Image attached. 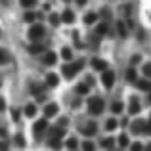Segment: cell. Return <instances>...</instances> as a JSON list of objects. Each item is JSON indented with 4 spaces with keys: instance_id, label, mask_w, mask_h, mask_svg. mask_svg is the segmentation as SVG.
Here are the masks:
<instances>
[{
    "instance_id": "cell-1",
    "label": "cell",
    "mask_w": 151,
    "mask_h": 151,
    "mask_svg": "<svg viewBox=\"0 0 151 151\" xmlns=\"http://www.w3.org/2000/svg\"><path fill=\"white\" fill-rule=\"evenodd\" d=\"M88 111L92 115H100L101 111H103V100L101 98H90V101H88Z\"/></svg>"
},
{
    "instance_id": "cell-2",
    "label": "cell",
    "mask_w": 151,
    "mask_h": 151,
    "mask_svg": "<svg viewBox=\"0 0 151 151\" xmlns=\"http://www.w3.org/2000/svg\"><path fill=\"white\" fill-rule=\"evenodd\" d=\"M81 69H82V61H75V63H71V65L63 67V75H65L67 78H71V77H75Z\"/></svg>"
},
{
    "instance_id": "cell-3",
    "label": "cell",
    "mask_w": 151,
    "mask_h": 151,
    "mask_svg": "<svg viewBox=\"0 0 151 151\" xmlns=\"http://www.w3.org/2000/svg\"><path fill=\"white\" fill-rule=\"evenodd\" d=\"M101 82H103L105 88H113V84H115V73H113V71H109V69H105L101 73Z\"/></svg>"
},
{
    "instance_id": "cell-4",
    "label": "cell",
    "mask_w": 151,
    "mask_h": 151,
    "mask_svg": "<svg viewBox=\"0 0 151 151\" xmlns=\"http://www.w3.org/2000/svg\"><path fill=\"white\" fill-rule=\"evenodd\" d=\"M29 37H31V40H38V38H42V37H44V27H42V25H33L29 29Z\"/></svg>"
},
{
    "instance_id": "cell-5",
    "label": "cell",
    "mask_w": 151,
    "mask_h": 151,
    "mask_svg": "<svg viewBox=\"0 0 151 151\" xmlns=\"http://www.w3.org/2000/svg\"><path fill=\"white\" fill-rule=\"evenodd\" d=\"M46 126H48V121H46V119H42V121H37V122H35V134L38 136L40 132H44Z\"/></svg>"
},
{
    "instance_id": "cell-6",
    "label": "cell",
    "mask_w": 151,
    "mask_h": 151,
    "mask_svg": "<svg viewBox=\"0 0 151 151\" xmlns=\"http://www.w3.org/2000/svg\"><path fill=\"white\" fill-rule=\"evenodd\" d=\"M59 19H61L63 23H73V21H75V14H73L71 10H65V12L61 14V17H59Z\"/></svg>"
},
{
    "instance_id": "cell-7",
    "label": "cell",
    "mask_w": 151,
    "mask_h": 151,
    "mask_svg": "<svg viewBox=\"0 0 151 151\" xmlns=\"http://www.w3.org/2000/svg\"><path fill=\"white\" fill-rule=\"evenodd\" d=\"M55 113H58V105H55V103H48V105L44 107V115L46 117H54Z\"/></svg>"
},
{
    "instance_id": "cell-8",
    "label": "cell",
    "mask_w": 151,
    "mask_h": 151,
    "mask_svg": "<svg viewBox=\"0 0 151 151\" xmlns=\"http://www.w3.org/2000/svg\"><path fill=\"white\" fill-rule=\"evenodd\" d=\"M58 82H59V78H58V75H54V73H50L48 77H46V84L50 86V88H54V86H58Z\"/></svg>"
},
{
    "instance_id": "cell-9",
    "label": "cell",
    "mask_w": 151,
    "mask_h": 151,
    "mask_svg": "<svg viewBox=\"0 0 151 151\" xmlns=\"http://www.w3.org/2000/svg\"><path fill=\"white\" fill-rule=\"evenodd\" d=\"M142 130H145V122H144V121H136V122L132 124V132H134V134H140Z\"/></svg>"
},
{
    "instance_id": "cell-10",
    "label": "cell",
    "mask_w": 151,
    "mask_h": 151,
    "mask_svg": "<svg viewBox=\"0 0 151 151\" xmlns=\"http://www.w3.org/2000/svg\"><path fill=\"white\" fill-rule=\"evenodd\" d=\"M55 59H58V55H55L54 52H48V54L44 55V63H46V65H54Z\"/></svg>"
},
{
    "instance_id": "cell-11",
    "label": "cell",
    "mask_w": 151,
    "mask_h": 151,
    "mask_svg": "<svg viewBox=\"0 0 151 151\" xmlns=\"http://www.w3.org/2000/svg\"><path fill=\"white\" fill-rule=\"evenodd\" d=\"M96 130H98V126L94 124V122H88V124H86V128H84V134H86V136H94V134H96Z\"/></svg>"
},
{
    "instance_id": "cell-12",
    "label": "cell",
    "mask_w": 151,
    "mask_h": 151,
    "mask_svg": "<svg viewBox=\"0 0 151 151\" xmlns=\"http://www.w3.org/2000/svg\"><path fill=\"white\" fill-rule=\"evenodd\" d=\"M92 65H94V69H98V71H105L107 69V63L101 61V59H94Z\"/></svg>"
},
{
    "instance_id": "cell-13",
    "label": "cell",
    "mask_w": 151,
    "mask_h": 151,
    "mask_svg": "<svg viewBox=\"0 0 151 151\" xmlns=\"http://www.w3.org/2000/svg\"><path fill=\"white\" fill-rule=\"evenodd\" d=\"M136 77H138V75H136V69H134V67H130V69L126 71V81H128V82H136Z\"/></svg>"
},
{
    "instance_id": "cell-14",
    "label": "cell",
    "mask_w": 151,
    "mask_h": 151,
    "mask_svg": "<svg viewBox=\"0 0 151 151\" xmlns=\"http://www.w3.org/2000/svg\"><path fill=\"white\" fill-rule=\"evenodd\" d=\"M96 19H98V15L94 14V12H90V14L84 15V23H86V25H92V23H96Z\"/></svg>"
},
{
    "instance_id": "cell-15",
    "label": "cell",
    "mask_w": 151,
    "mask_h": 151,
    "mask_svg": "<svg viewBox=\"0 0 151 151\" xmlns=\"http://www.w3.org/2000/svg\"><path fill=\"white\" fill-rule=\"evenodd\" d=\"M136 86L140 90H149L151 88V82H149V78H147V81H136Z\"/></svg>"
},
{
    "instance_id": "cell-16",
    "label": "cell",
    "mask_w": 151,
    "mask_h": 151,
    "mask_svg": "<svg viewBox=\"0 0 151 151\" xmlns=\"http://www.w3.org/2000/svg\"><path fill=\"white\" fill-rule=\"evenodd\" d=\"M61 58L65 59V61L73 59V50H71V48H63V50H61Z\"/></svg>"
},
{
    "instance_id": "cell-17",
    "label": "cell",
    "mask_w": 151,
    "mask_h": 151,
    "mask_svg": "<svg viewBox=\"0 0 151 151\" xmlns=\"http://www.w3.org/2000/svg\"><path fill=\"white\" fill-rule=\"evenodd\" d=\"M140 109H142V107H140V103H138L136 100L130 103V115H138V113H140Z\"/></svg>"
},
{
    "instance_id": "cell-18",
    "label": "cell",
    "mask_w": 151,
    "mask_h": 151,
    "mask_svg": "<svg viewBox=\"0 0 151 151\" xmlns=\"http://www.w3.org/2000/svg\"><path fill=\"white\" fill-rule=\"evenodd\" d=\"M10 61V54H8L6 50H0V65H4V63Z\"/></svg>"
},
{
    "instance_id": "cell-19",
    "label": "cell",
    "mask_w": 151,
    "mask_h": 151,
    "mask_svg": "<svg viewBox=\"0 0 151 151\" xmlns=\"http://www.w3.org/2000/svg\"><path fill=\"white\" fill-rule=\"evenodd\" d=\"M35 113H37V107H35L33 103H29V105L25 107V115L27 117H35Z\"/></svg>"
},
{
    "instance_id": "cell-20",
    "label": "cell",
    "mask_w": 151,
    "mask_h": 151,
    "mask_svg": "<svg viewBox=\"0 0 151 151\" xmlns=\"http://www.w3.org/2000/svg\"><path fill=\"white\" fill-rule=\"evenodd\" d=\"M101 145H103L105 149H111V147L115 145V140H111V138H105V140H101Z\"/></svg>"
},
{
    "instance_id": "cell-21",
    "label": "cell",
    "mask_w": 151,
    "mask_h": 151,
    "mask_svg": "<svg viewBox=\"0 0 151 151\" xmlns=\"http://www.w3.org/2000/svg\"><path fill=\"white\" fill-rule=\"evenodd\" d=\"M119 145H121V147H126V145H128V136H126V134H121V136H119Z\"/></svg>"
},
{
    "instance_id": "cell-22",
    "label": "cell",
    "mask_w": 151,
    "mask_h": 151,
    "mask_svg": "<svg viewBox=\"0 0 151 151\" xmlns=\"http://www.w3.org/2000/svg\"><path fill=\"white\" fill-rule=\"evenodd\" d=\"M105 128L107 130H115L117 128V119H109V121L105 122Z\"/></svg>"
},
{
    "instance_id": "cell-23",
    "label": "cell",
    "mask_w": 151,
    "mask_h": 151,
    "mask_svg": "<svg viewBox=\"0 0 151 151\" xmlns=\"http://www.w3.org/2000/svg\"><path fill=\"white\" fill-rule=\"evenodd\" d=\"M50 147L52 149H59V147H61V142L55 140V138H50Z\"/></svg>"
},
{
    "instance_id": "cell-24",
    "label": "cell",
    "mask_w": 151,
    "mask_h": 151,
    "mask_svg": "<svg viewBox=\"0 0 151 151\" xmlns=\"http://www.w3.org/2000/svg\"><path fill=\"white\" fill-rule=\"evenodd\" d=\"M19 2H21L23 8H33L35 4H37V0H19Z\"/></svg>"
},
{
    "instance_id": "cell-25",
    "label": "cell",
    "mask_w": 151,
    "mask_h": 151,
    "mask_svg": "<svg viewBox=\"0 0 151 151\" xmlns=\"http://www.w3.org/2000/svg\"><path fill=\"white\" fill-rule=\"evenodd\" d=\"M77 92H78V94H86V92H88V84H86V82L78 84V86H77Z\"/></svg>"
},
{
    "instance_id": "cell-26",
    "label": "cell",
    "mask_w": 151,
    "mask_h": 151,
    "mask_svg": "<svg viewBox=\"0 0 151 151\" xmlns=\"http://www.w3.org/2000/svg\"><path fill=\"white\" fill-rule=\"evenodd\" d=\"M61 136H63V130H61V128H54V130H52V138H55V140H59Z\"/></svg>"
},
{
    "instance_id": "cell-27",
    "label": "cell",
    "mask_w": 151,
    "mask_h": 151,
    "mask_svg": "<svg viewBox=\"0 0 151 151\" xmlns=\"http://www.w3.org/2000/svg\"><path fill=\"white\" fill-rule=\"evenodd\" d=\"M111 111H113V113H121V111H122V105L119 101H115L113 105H111Z\"/></svg>"
},
{
    "instance_id": "cell-28",
    "label": "cell",
    "mask_w": 151,
    "mask_h": 151,
    "mask_svg": "<svg viewBox=\"0 0 151 151\" xmlns=\"http://www.w3.org/2000/svg\"><path fill=\"white\" fill-rule=\"evenodd\" d=\"M98 35H105L107 33V23H101V25H98Z\"/></svg>"
},
{
    "instance_id": "cell-29",
    "label": "cell",
    "mask_w": 151,
    "mask_h": 151,
    "mask_svg": "<svg viewBox=\"0 0 151 151\" xmlns=\"http://www.w3.org/2000/svg\"><path fill=\"white\" fill-rule=\"evenodd\" d=\"M42 50H44L42 44H33V46H31V52H33V54H40Z\"/></svg>"
},
{
    "instance_id": "cell-30",
    "label": "cell",
    "mask_w": 151,
    "mask_h": 151,
    "mask_svg": "<svg viewBox=\"0 0 151 151\" xmlns=\"http://www.w3.org/2000/svg\"><path fill=\"white\" fill-rule=\"evenodd\" d=\"M82 151H94V144L92 142H84L82 144Z\"/></svg>"
},
{
    "instance_id": "cell-31",
    "label": "cell",
    "mask_w": 151,
    "mask_h": 151,
    "mask_svg": "<svg viewBox=\"0 0 151 151\" xmlns=\"http://www.w3.org/2000/svg\"><path fill=\"white\" fill-rule=\"evenodd\" d=\"M77 140H75V138H69V140H67V147H69V149H75V147H77Z\"/></svg>"
},
{
    "instance_id": "cell-32",
    "label": "cell",
    "mask_w": 151,
    "mask_h": 151,
    "mask_svg": "<svg viewBox=\"0 0 151 151\" xmlns=\"http://www.w3.org/2000/svg\"><path fill=\"white\" fill-rule=\"evenodd\" d=\"M144 73H145L147 78H151V63H145V65H144Z\"/></svg>"
},
{
    "instance_id": "cell-33",
    "label": "cell",
    "mask_w": 151,
    "mask_h": 151,
    "mask_svg": "<svg viewBox=\"0 0 151 151\" xmlns=\"http://www.w3.org/2000/svg\"><path fill=\"white\" fill-rule=\"evenodd\" d=\"M117 27H119V35H121V37H126V29H124V25H122V23H117Z\"/></svg>"
},
{
    "instance_id": "cell-34",
    "label": "cell",
    "mask_w": 151,
    "mask_h": 151,
    "mask_svg": "<svg viewBox=\"0 0 151 151\" xmlns=\"http://www.w3.org/2000/svg\"><path fill=\"white\" fill-rule=\"evenodd\" d=\"M50 23H52V25H58V23H59V15L52 14V15H50Z\"/></svg>"
},
{
    "instance_id": "cell-35",
    "label": "cell",
    "mask_w": 151,
    "mask_h": 151,
    "mask_svg": "<svg viewBox=\"0 0 151 151\" xmlns=\"http://www.w3.org/2000/svg\"><path fill=\"white\" fill-rule=\"evenodd\" d=\"M25 21H35V14H33V12H27V14H25Z\"/></svg>"
},
{
    "instance_id": "cell-36",
    "label": "cell",
    "mask_w": 151,
    "mask_h": 151,
    "mask_svg": "<svg viewBox=\"0 0 151 151\" xmlns=\"http://www.w3.org/2000/svg\"><path fill=\"white\" fill-rule=\"evenodd\" d=\"M15 144H17V145H25V140H23L21 136H17V138H15Z\"/></svg>"
},
{
    "instance_id": "cell-37",
    "label": "cell",
    "mask_w": 151,
    "mask_h": 151,
    "mask_svg": "<svg viewBox=\"0 0 151 151\" xmlns=\"http://www.w3.org/2000/svg\"><path fill=\"white\" fill-rule=\"evenodd\" d=\"M0 151H8V144H6V142H0Z\"/></svg>"
},
{
    "instance_id": "cell-38",
    "label": "cell",
    "mask_w": 151,
    "mask_h": 151,
    "mask_svg": "<svg viewBox=\"0 0 151 151\" xmlns=\"http://www.w3.org/2000/svg\"><path fill=\"white\" fill-rule=\"evenodd\" d=\"M132 151H142V145L140 144H134L132 145Z\"/></svg>"
},
{
    "instance_id": "cell-39",
    "label": "cell",
    "mask_w": 151,
    "mask_h": 151,
    "mask_svg": "<svg viewBox=\"0 0 151 151\" xmlns=\"http://www.w3.org/2000/svg\"><path fill=\"white\" fill-rule=\"evenodd\" d=\"M138 61H140V55H134V58L130 59V63H138Z\"/></svg>"
},
{
    "instance_id": "cell-40",
    "label": "cell",
    "mask_w": 151,
    "mask_h": 151,
    "mask_svg": "<svg viewBox=\"0 0 151 151\" xmlns=\"http://www.w3.org/2000/svg\"><path fill=\"white\" fill-rule=\"evenodd\" d=\"M12 115H14V119L17 121V117H19V111H17V109H14V111H12Z\"/></svg>"
},
{
    "instance_id": "cell-41",
    "label": "cell",
    "mask_w": 151,
    "mask_h": 151,
    "mask_svg": "<svg viewBox=\"0 0 151 151\" xmlns=\"http://www.w3.org/2000/svg\"><path fill=\"white\" fill-rule=\"evenodd\" d=\"M4 109H6V105H4V100L0 98V111H4Z\"/></svg>"
},
{
    "instance_id": "cell-42",
    "label": "cell",
    "mask_w": 151,
    "mask_h": 151,
    "mask_svg": "<svg viewBox=\"0 0 151 151\" xmlns=\"http://www.w3.org/2000/svg\"><path fill=\"white\" fill-rule=\"evenodd\" d=\"M77 2H78V6H84V4H86V0H77Z\"/></svg>"
},
{
    "instance_id": "cell-43",
    "label": "cell",
    "mask_w": 151,
    "mask_h": 151,
    "mask_svg": "<svg viewBox=\"0 0 151 151\" xmlns=\"http://www.w3.org/2000/svg\"><path fill=\"white\" fill-rule=\"evenodd\" d=\"M145 151H151V145H149V147H147V149H145Z\"/></svg>"
},
{
    "instance_id": "cell-44",
    "label": "cell",
    "mask_w": 151,
    "mask_h": 151,
    "mask_svg": "<svg viewBox=\"0 0 151 151\" xmlns=\"http://www.w3.org/2000/svg\"><path fill=\"white\" fill-rule=\"evenodd\" d=\"M149 101H151V94H149Z\"/></svg>"
},
{
    "instance_id": "cell-45",
    "label": "cell",
    "mask_w": 151,
    "mask_h": 151,
    "mask_svg": "<svg viewBox=\"0 0 151 151\" xmlns=\"http://www.w3.org/2000/svg\"><path fill=\"white\" fill-rule=\"evenodd\" d=\"M65 2H69V0H65Z\"/></svg>"
}]
</instances>
